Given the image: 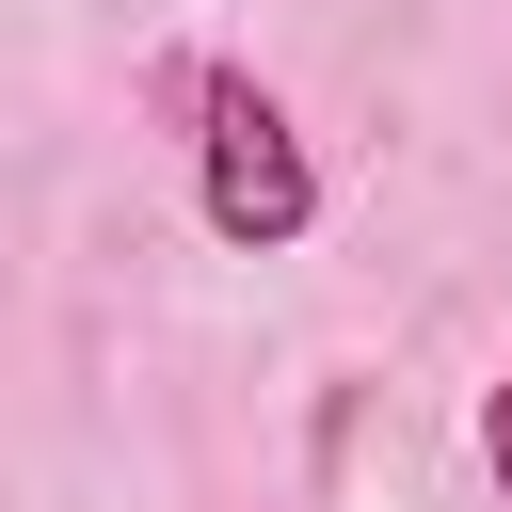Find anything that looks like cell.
<instances>
[{
	"label": "cell",
	"mask_w": 512,
	"mask_h": 512,
	"mask_svg": "<svg viewBox=\"0 0 512 512\" xmlns=\"http://www.w3.org/2000/svg\"><path fill=\"white\" fill-rule=\"evenodd\" d=\"M176 96L208 112V128H192V208H208V240H240V256H288V240L320 224L304 128H288L256 80H224V64H176Z\"/></svg>",
	"instance_id": "obj_1"
},
{
	"label": "cell",
	"mask_w": 512,
	"mask_h": 512,
	"mask_svg": "<svg viewBox=\"0 0 512 512\" xmlns=\"http://www.w3.org/2000/svg\"><path fill=\"white\" fill-rule=\"evenodd\" d=\"M480 464H496V496H512V368H496V400H480Z\"/></svg>",
	"instance_id": "obj_2"
}]
</instances>
